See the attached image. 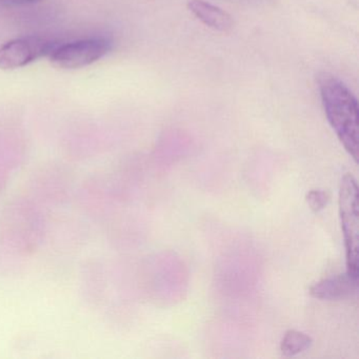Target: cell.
I'll list each match as a JSON object with an SVG mask.
<instances>
[{"instance_id": "1", "label": "cell", "mask_w": 359, "mask_h": 359, "mask_svg": "<svg viewBox=\"0 0 359 359\" xmlns=\"http://www.w3.org/2000/svg\"><path fill=\"white\" fill-rule=\"evenodd\" d=\"M320 96L327 121L346 152L358 161V104L352 92L339 79L325 75L320 79Z\"/></svg>"}, {"instance_id": "2", "label": "cell", "mask_w": 359, "mask_h": 359, "mask_svg": "<svg viewBox=\"0 0 359 359\" xmlns=\"http://www.w3.org/2000/svg\"><path fill=\"white\" fill-rule=\"evenodd\" d=\"M339 217L346 247V272L359 271L358 184L352 174L342 176L339 187Z\"/></svg>"}, {"instance_id": "3", "label": "cell", "mask_w": 359, "mask_h": 359, "mask_svg": "<svg viewBox=\"0 0 359 359\" xmlns=\"http://www.w3.org/2000/svg\"><path fill=\"white\" fill-rule=\"evenodd\" d=\"M111 49L112 41L108 37H93L58 45L50 54V60L55 68L75 70L94 64L106 56Z\"/></svg>"}, {"instance_id": "4", "label": "cell", "mask_w": 359, "mask_h": 359, "mask_svg": "<svg viewBox=\"0 0 359 359\" xmlns=\"http://www.w3.org/2000/svg\"><path fill=\"white\" fill-rule=\"evenodd\" d=\"M55 39L28 36L13 39L0 47V69L15 70L36 62L39 58L50 56L57 46Z\"/></svg>"}, {"instance_id": "5", "label": "cell", "mask_w": 359, "mask_h": 359, "mask_svg": "<svg viewBox=\"0 0 359 359\" xmlns=\"http://www.w3.org/2000/svg\"><path fill=\"white\" fill-rule=\"evenodd\" d=\"M359 287V275L346 274L329 277L314 283L310 295L320 300H341L356 295Z\"/></svg>"}, {"instance_id": "6", "label": "cell", "mask_w": 359, "mask_h": 359, "mask_svg": "<svg viewBox=\"0 0 359 359\" xmlns=\"http://www.w3.org/2000/svg\"><path fill=\"white\" fill-rule=\"evenodd\" d=\"M188 8L201 22L214 30L228 32L234 26V20L228 12L205 0H190Z\"/></svg>"}, {"instance_id": "7", "label": "cell", "mask_w": 359, "mask_h": 359, "mask_svg": "<svg viewBox=\"0 0 359 359\" xmlns=\"http://www.w3.org/2000/svg\"><path fill=\"white\" fill-rule=\"evenodd\" d=\"M313 339L304 332L289 330L280 342V351L285 356H295L312 346Z\"/></svg>"}, {"instance_id": "8", "label": "cell", "mask_w": 359, "mask_h": 359, "mask_svg": "<svg viewBox=\"0 0 359 359\" xmlns=\"http://www.w3.org/2000/svg\"><path fill=\"white\" fill-rule=\"evenodd\" d=\"M306 201L313 212L318 213L327 207L330 201V195L327 191L315 189L306 193Z\"/></svg>"}, {"instance_id": "9", "label": "cell", "mask_w": 359, "mask_h": 359, "mask_svg": "<svg viewBox=\"0 0 359 359\" xmlns=\"http://www.w3.org/2000/svg\"><path fill=\"white\" fill-rule=\"evenodd\" d=\"M43 0H0L1 7H22V6L35 5Z\"/></svg>"}]
</instances>
